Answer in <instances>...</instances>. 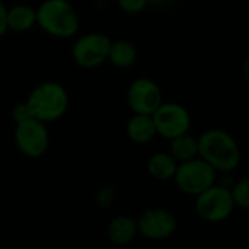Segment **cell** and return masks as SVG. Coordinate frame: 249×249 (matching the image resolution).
<instances>
[{"mask_svg": "<svg viewBox=\"0 0 249 249\" xmlns=\"http://www.w3.org/2000/svg\"><path fill=\"white\" fill-rule=\"evenodd\" d=\"M200 158L217 174H232L242 160L238 140L223 128H209L198 136Z\"/></svg>", "mask_w": 249, "mask_h": 249, "instance_id": "6da1fadb", "label": "cell"}, {"mask_svg": "<svg viewBox=\"0 0 249 249\" xmlns=\"http://www.w3.org/2000/svg\"><path fill=\"white\" fill-rule=\"evenodd\" d=\"M26 105L32 118L45 124L63 117L69 107V95L60 83L44 82L31 92Z\"/></svg>", "mask_w": 249, "mask_h": 249, "instance_id": "7a4b0ae2", "label": "cell"}, {"mask_svg": "<svg viewBox=\"0 0 249 249\" xmlns=\"http://www.w3.org/2000/svg\"><path fill=\"white\" fill-rule=\"evenodd\" d=\"M117 200V190L112 185L102 187L96 194V203L101 209H109Z\"/></svg>", "mask_w": 249, "mask_h": 249, "instance_id": "ac0fdd59", "label": "cell"}, {"mask_svg": "<svg viewBox=\"0 0 249 249\" xmlns=\"http://www.w3.org/2000/svg\"><path fill=\"white\" fill-rule=\"evenodd\" d=\"M36 23V10L26 4H18L7 9V29L22 32Z\"/></svg>", "mask_w": 249, "mask_h": 249, "instance_id": "9a60e30c", "label": "cell"}, {"mask_svg": "<svg viewBox=\"0 0 249 249\" xmlns=\"http://www.w3.org/2000/svg\"><path fill=\"white\" fill-rule=\"evenodd\" d=\"M177 188L190 197H197L217 182V172L201 158L178 165L174 177Z\"/></svg>", "mask_w": 249, "mask_h": 249, "instance_id": "5b68a950", "label": "cell"}, {"mask_svg": "<svg viewBox=\"0 0 249 249\" xmlns=\"http://www.w3.org/2000/svg\"><path fill=\"white\" fill-rule=\"evenodd\" d=\"M36 23L53 36L70 38L79 29V16L67 0H45L36 9Z\"/></svg>", "mask_w": 249, "mask_h": 249, "instance_id": "3957f363", "label": "cell"}, {"mask_svg": "<svg viewBox=\"0 0 249 249\" xmlns=\"http://www.w3.org/2000/svg\"><path fill=\"white\" fill-rule=\"evenodd\" d=\"M108 60L117 67H130L137 60L136 45L127 39H118L115 42H111Z\"/></svg>", "mask_w": 249, "mask_h": 249, "instance_id": "2e32d148", "label": "cell"}, {"mask_svg": "<svg viewBox=\"0 0 249 249\" xmlns=\"http://www.w3.org/2000/svg\"><path fill=\"white\" fill-rule=\"evenodd\" d=\"M127 102L134 114L153 115L163 104V96L155 80L149 77H139L133 80L127 90Z\"/></svg>", "mask_w": 249, "mask_h": 249, "instance_id": "ba28073f", "label": "cell"}, {"mask_svg": "<svg viewBox=\"0 0 249 249\" xmlns=\"http://www.w3.org/2000/svg\"><path fill=\"white\" fill-rule=\"evenodd\" d=\"M242 76H244L245 82L249 85V53L247 54V57L244 60V64H242Z\"/></svg>", "mask_w": 249, "mask_h": 249, "instance_id": "7402d4cb", "label": "cell"}, {"mask_svg": "<svg viewBox=\"0 0 249 249\" xmlns=\"http://www.w3.org/2000/svg\"><path fill=\"white\" fill-rule=\"evenodd\" d=\"M111 39L104 34H86L73 47L74 61L85 69L98 67L108 60Z\"/></svg>", "mask_w": 249, "mask_h": 249, "instance_id": "30bf717a", "label": "cell"}, {"mask_svg": "<svg viewBox=\"0 0 249 249\" xmlns=\"http://www.w3.org/2000/svg\"><path fill=\"white\" fill-rule=\"evenodd\" d=\"M147 1H149V4H152V6L165 7V6H169V4H172L175 0H147Z\"/></svg>", "mask_w": 249, "mask_h": 249, "instance_id": "603a6c76", "label": "cell"}, {"mask_svg": "<svg viewBox=\"0 0 249 249\" xmlns=\"http://www.w3.org/2000/svg\"><path fill=\"white\" fill-rule=\"evenodd\" d=\"M158 136L172 140L178 136L190 133L193 117L190 111L178 102H163L152 115Z\"/></svg>", "mask_w": 249, "mask_h": 249, "instance_id": "8992f818", "label": "cell"}, {"mask_svg": "<svg viewBox=\"0 0 249 249\" xmlns=\"http://www.w3.org/2000/svg\"><path fill=\"white\" fill-rule=\"evenodd\" d=\"M107 233L114 245H128L139 235L137 220L130 216H118L111 220Z\"/></svg>", "mask_w": 249, "mask_h": 249, "instance_id": "7c38bea8", "label": "cell"}, {"mask_svg": "<svg viewBox=\"0 0 249 249\" xmlns=\"http://www.w3.org/2000/svg\"><path fill=\"white\" fill-rule=\"evenodd\" d=\"M15 142L25 156L39 158L47 152L50 137L44 123L35 118H28L16 124Z\"/></svg>", "mask_w": 249, "mask_h": 249, "instance_id": "52a82bcc", "label": "cell"}, {"mask_svg": "<svg viewBox=\"0 0 249 249\" xmlns=\"http://www.w3.org/2000/svg\"><path fill=\"white\" fill-rule=\"evenodd\" d=\"M7 31V9L0 1V36Z\"/></svg>", "mask_w": 249, "mask_h": 249, "instance_id": "44dd1931", "label": "cell"}, {"mask_svg": "<svg viewBox=\"0 0 249 249\" xmlns=\"http://www.w3.org/2000/svg\"><path fill=\"white\" fill-rule=\"evenodd\" d=\"M127 136L133 143L137 144L150 143L158 136L152 115L134 114L127 123Z\"/></svg>", "mask_w": 249, "mask_h": 249, "instance_id": "4fadbf2b", "label": "cell"}, {"mask_svg": "<svg viewBox=\"0 0 249 249\" xmlns=\"http://www.w3.org/2000/svg\"><path fill=\"white\" fill-rule=\"evenodd\" d=\"M194 209L201 220L207 223H222L232 216L236 206L232 191L216 182L196 197Z\"/></svg>", "mask_w": 249, "mask_h": 249, "instance_id": "277c9868", "label": "cell"}, {"mask_svg": "<svg viewBox=\"0 0 249 249\" xmlns=\"http://www.w3.org/2000/svg\"><path fill=\"white\" fill-rule=\"evenodd\" d=\"M117 1H118V6L121 7V10L128 15L142 13L146 9V6L149 4L147 0H117Z\"/></svg>", "mask_w": 249, "mask_h": 249, "instance_id": "d6986e66", "label": "cell"}, {"mask_svg": "<svg viewBox=\"0 0 249 249\" xmlns=\"http://www.w3.org/2000/svg\"><path fill=\"white\" fill-rule=\"evenodd\" d=\"M248 249H249V247H248Z\"/></svg>", "mask_w": 249, "mask_h": 249, "instance_id": "cb8c5ba5", "label": "cell"}, {"mask_svg": "<svg viewBox=\"0 0 249 249\" xmlns=\"http://www.w3.org/2000/svg\"><path fill=\"white\" fill-rule=\"evenodd\" d=\"M171 142L169 153L174 156V159L178 163L193 160L196 158H200V147H198V137L185 133L182 136H178Z\"/></svg>", "mask_w": 249, "mask_h": 249, "instance_id": "5bb4252c", "label": "cell"}, {"mask_svg": "<svg viewBox=\"0 0 249 249\" xmlns=\"http://www.w3.org/2000/svg\"><path fill=\"white\" fill-rule=\"evenodd\" d=\"M12 117H13V120H15L16 124L20 123V121H23V120L32 118V115H31V112H29V109H28L26 102L18 104V105L12 109Z\"/></svg>", "mask_w": 249, "mask_h": 249, "instance_id": "ffe728a7", "label": "cell"}, {"mask_svg": "<svg viewBox=\"0 0 249 249\" xmlns=\"http://www.w3.org/2000/svg\"><path fill=\"white\" fill-rule=\"evenodd\" d=\"M136 220L139 233L149 241L169 239L178 228L177 217L169 210L159 207L144 210Z\"/></svg>", "mask_w": 249, "mask_h": 249, "instance_id": "9c48e42d", "label": "cell"}, {"mask_svg": "<svg viewBox=\"0 0 249 249\" xmlns=\"http://www.w3.org/2000/svg\"><path fill=\"white\" fill-rule=\"evenodd\" d=\"M178 162L174 159V156L169 152H158L152 155L147 160V174L158 182H166L174 179Z\"/></svg>", "mask_w": 249, "mask_h": 249, "instance_id": "8fae6325", "label": "cell"}, {"mask_svg": "<svg viewBox=\"0 0 249 249\" xmlns=\"http://www.w3.org/2000/svg\"><path fill=\"white\" fill-rule=\"evenodd\" d=\"M231 191H232L235 206L242 210H249V177L236 181Z\"/></svg>", "mask_w": 249, "mask_h": 249, "instance_id": "e0dca14e", "label": "cell"}]
</instances>
